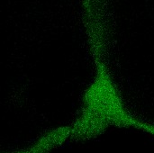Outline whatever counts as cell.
<instances>
[{"mask_svg":"<svg viewBox=\"0 0 154 153\" xmlns=\"http://www.w3.org/2000/svg\"><path fill=\"white\" fill-rule=\"evenodd\" d=\"M69 140L70 133L69 126H62L49 131L27 146L4 153H51Z\"/></svg>","mask_w":154,"mask_h":153,"instance_id":"obj_2","label":"cell"},{"mask_svg":"<svg viewBox=\"0 0 154 153\" xmlns=\"http://www.w3.org/2000/svg\"><path fill=\"white\" fill-rule=\"evenodd\" d=\"M111 126L132 127L154 135V125L128 111L109 70L98 62L95 76L84 92L79 113L69 125L70 139H92Z\"/></svg>","mask_w":154,"mask_h":153,"instance_id":"obj_1","label":"cell"}]
</instances>
